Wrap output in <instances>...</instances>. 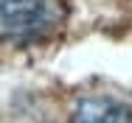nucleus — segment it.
Instances as JSON below:
<instances>
[{"label":"nucleus","instance_id":"1","mask_svg":"<svg viewBox=\"0 0 132 123\" xmlns=\"http://www.w3.org/2000/svg\"><path fill=\"white\" fill-rule=\"evenodd\" d=\"M65 6L59 0H0V42L37 45L59 34Z\"/></svg>","mask_w":132,"mask_h":123},{"label":"nucleus","instance_id":"2","mask_svg":"<svg viewBox=\"0 0 132 123\" xmlns=\"http://www.w3.org/2000/svg\"><path fill=\"white\" fill-rule=\"evenodd\" d=\"M70 123H132V106L112 95H90L79 101Z\"/></svg>","mask_w":132,"mask_h":123}]
</instances>
